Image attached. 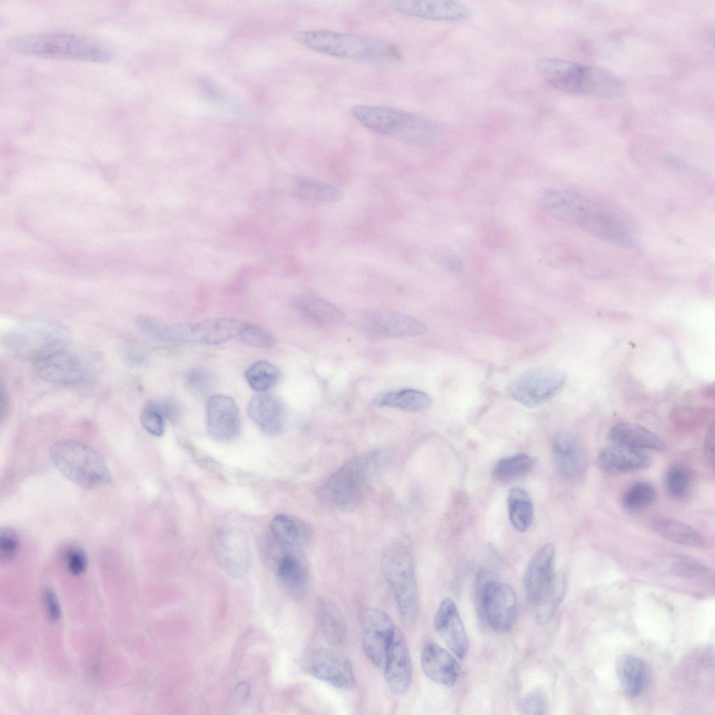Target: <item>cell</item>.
Segmentation results:
<instances>
[{
  "instance_id": "6da1fadb",
  "label": "cell",
  "mask_w": 715,
  "mask_h": 715,
  "mask_svg": "<svg viewBox=\"0 0 715 715\" xmlns=\"http://www.w3.org/2000/svg\"><path fill=\"white\" fill-rule=\"evenodd\" d=\"M536 198L537 204L549 216L596 238L621 242L631 236L629 226L617 212L581 194L543 189L538 191Z\"/></svg>"
},
{
  "instance_id": "7a4b0ae2",
  "label": "cell",
  "mask_w": 715,
  "mask_h": 715,
  "mask_svg": "<svg viewBox=\"0 0 715 715\" xmlns=\"http://www.w3.org/2000/svg\"><path fill=\"white\" fill-rule=\"evenodd\" d=\"M536 68L554 88L566 93L610 98L624 90V82L610 71L557 58L543 57Z\"/></svg>"
},
{
  "instance_id": "3957f363",
  "label": "cell",
  "mask_w": 715,
  "mask_h": 715,
  "mask_svg": "<svg viewBox=\"0 0 715 715\" xmlns=\"http://www.w3.org/2000/svg\"><path fill=\"white\" fill-rule=\"evenodd\" d=\"M294 38L307 48L334 57L376 62L401 59V54L394 45L360 34L324 29H304L297 31Z\"/></svg>"
},
{
  "instance_id": "277c9868",
  "label": "cell",
  "mask_w": 715,
  "mask_h": 715,
  "mask_svg": "<svg viewBox=\"0 0 715 715\" xmlns=\"http://www.w3.org/2000/svg\"><path fill=\"white\" fill-rule=\"evenodd\" d=\"M8 45L26 54L103 62L110 60L112 52L105 44L86 36L67 32H43L16 36Z\"/></svg>"
},
{
  "instance_id": "5b68a950",
  "label": "cell",
  "mask_w": 715,
  "mask_h": 715,
  "mask_svg": "<svg viewBox=\"0 0 715 715\" xmlns=\"http://www.w3.org/2000/svg\"><path fill=\"white\" fill-rule=\"evenodd\" d=\"M351 115L374 132L412 144L431 142L439 133L434 121L397 108L361 104L351 109Z\"/></svg>"
},
{
  "instance_id": "8992f818",
  "label": "cell",
  "mask_w": 715,
  "mask_h": 715,
  "mask_svg": "<svg viewBox=\"0 0 715 715\" xmlns=\"http://www.w3.org/2000/svg\"><path fill=\"white\" fill-rule=\"evenodd\" d=\"M50 459L68 480L84 488L111 482L108 467L102 456L89 445L75 441H62L50 448Z\"/></svg>"
},
{
  "instance_id": "52a82bcc",
  "label": "cell",
  "mask_w": 715,
  "mask_h": 715,
  "mask_svg": "<svg viewBox=\"0 0 715 715\" xmlns=\"http://www.w3.org/2000/svg\"><path fill=\"white\" fill-rule=\"evenodd\" d=\"M381 566L395 595L400 619L405 624H411L418 614V598L409 551L400 542L388 545L382 552Z\"/></svg>"
},
{
  "instance_id": "ba28073f",
  "label": "cell",
  "mask_w": 715,
  "mask_h": 715,
  "mask_svg": "<svg viewBox=\"0 0 715 715\" xmlns=\"http://www.w3.org/2000/svg\"><path fill=\"white\" fill-rule=\"evenodd\" d=\"M372 473V457L362 456L352 459L327 480L324 488L327 500L337 509L351 511L361 502Z\"/></svg>"
},
{
  "instance_id": "9c48e42d",
  "label": "cell",
  "mask_w": 715,
  "mask_h": 715,
  "mask_svg": "<svg viewBox=\"0 0 715 715\" xmlns=\"http://www.w3.org/2000/svg\"><path fill=\"white\" fill-rule=\"evenodd\" d=\"M478 584L477 604L480 617L494 631L506 632L514 626L517 615V597L507 584L485 580Z\"/></svg>"
},
{
  "instance_id": "30bf717a",
  "label": "cell",
  "mask_w": 715,
  "mask_h": 715,
  "mask_svg": "<svg viewBox=\"0 0 715 715\" xmlns=\"http://www.w3.org/2000/svg\"><path fill=\"white\" fill-rule=\"evenodd\" d=\"M566 375L547 367L527 370L514 378L508 385L510 396L520 404L533 408L555 396L563 387Z\"/></svg>"
},
{
  "instance_id": "8fae6325",
  "label": "cell",
  "mask_w": 715,
  "mask_h": 715,
  "mask_svg": "<svg viewBox=\"0 0 715 715\" xmlns=\"http://www.w3.org/2000/svg\"><path fill=\"white\" fill-rule=\"evenodd\" d=\"M244 323L235 318H213L192 323L165 325L163 340L219 344L238 338Z\"/></svg>"
},
{
  "instance_id": "7c38bea8",
  "label": "cell",
  "mask_w": 715,
  "mask_h": 715,
  "mask_svg": "<svg viewBox=\"0 0 715 715\" xmlns=\"http://www.w3.org/2000/svg\"><path fill=\"white\" fill-rule=\"evenodd\" d=\"M33 369L36 375L42 380L66 386L80 385L88 375L81 360L60 347L35 359Z\"/></svg>"
},
{
  "instance_id": "4fadbf2b",
  "label": "cell",
  "mask_w": 715,
  "mask_h": 715,
  "mask_svg": "<svg viewBox=\"0 0 715 715\" xmlns=\"http://www.w3.org/2000/svg\"><path fill=\"white\" fill-rule=\"evenodd\" d=\"M360 621L365 654L374 665L383 668L395 626L385 612L374 607L363 609Z\"/></svg>"
},
{
  "instance_id": "5bb4252c",
  "label": "cell",
  "mask_w": 715,
  "mask_h": 715,
  "mask_svg": "<svg viewBox=\"0 0 715 715\" xmlns=\"http://www.w3.org/2000/svg\"><path fill=\"white\" fill-rule=\"evenodd\" d=\"M304 665L309 674L334 688L349 690L355 686L352 664L346 656L337 651L316 650L308 657Z\"/></svg>"
},
{
  "instance_id": "9a60e30c",
  "label": "cell",
  "mask_w": 715,
  "mask_h": 715,
  "mask_svg": "<svg viewBox=\"0 0 715 715\" xmlns=\"http://www.w3.org/2000/svg\"><path fill=\"white\" fill-rule=\"evenodd\" d=\"M361 325L365 332L377 337L403 338L425 333L427 326L421 320L401 313L374 311L364 314Z\"/></svg>"
},
{
  "instance_id": "2e32d148",
  "label": "cell",
  "mask_w": 715,
  "mask_h": 715,
  "mask_svg": "<svg viewBox=\"0 0 715 715\" xmlns=\"http://www.w3.org/2000/svg\"><path fill=\"white\" fill-rule=\"evenodd\" d=\"M206 426L209 435L215 441L228 442L235 439L241 429L238 407L228 396H210L206 405Z\"/></svg>"
},
{
  "instance_id": "e0dca14e",
  "label": "cell",
  "mask_w": 715,
  "mask_h": 715,
  "mask_svg": "<svg viewBox=\"0 0 715 715\" xmlns=\"http://www.w3.org/2000/svg\"><path fill=\"white\" fill-rule=\"evenodd\" d=\"M383 668L390 691L397 695L404 694L411 681V661L405 637L397 627L388 646Z\"/></svg>"
},
{
  "instance_id": "ac0fdd59",
  "label": "cell",
  "mask_w": 715,
  "mask_h": 715,
  "mask_svg": "<svg viewBox=\"0 0 715 715\" xmlns=\"http://www.w3.org/2000/svg\"><path fill=\"white\" fill-rule=\"evenodd\" d=\"M216 557L221 568L230 576L244 575L250 564V551L244 533L226 528L219 533L216 542Z\"/></svg>"
},
{
  "instance_id": "d6986e66",
  "label": "cell",
  "mask_w": 715,
  "mask_h": 715,
  "mask_svg": "<svg viewBox=\"0 0 715 715\" xmlns=\"http://www.w3.org/2000/svg\"><path fill=\"white\" fill-rule=\"evenodd\" d=\"M552 451L561 477L576 480L584 473L588 462L586 448L574 434L567 432L558 433L553 439Z\"/></svg>"
},
{
  "instance_id": "ffe728a7",
  "label": "cell",
  "mask_w": 715,
  "mask_h": 715,
  "mask_svg": "<svg viewBox=\"0 0 715 715\" xmlns=\"http://www.w3.org/2000/svg\"><path fill=\"white\" fill-rule=\"evenodd\" d=\"M61 330L52 324L37 323L20 329L9 340L15 353L32 356L34 360L49 351L59 348Z\"/></svg>"
},
{
  "instance_id": "44dd1931",
  "label": "cell",
  "mask_w": 715,
  "mask_h": 715,
  "mask_svg": "<svg viewBox=\"0 0 715 715\" xmlns=\"http://www.w3.org/2000/svg\"><path fill=\"white\" fill-rule=\"evenodd\" d=\"M434 624L451 651L458 658L464 659L469 650V640L457 605L451 598L441 602Z\"/></svg>"
},
{
  "instance_id": "7402d4cb",
  "label": "cell",
  "mask_w": 715,
  "mask_h": 715,
  "mask_svg": "<svg viewBox=\"0 0 715 715\" xmlns=\"http://www.w3.org/2000/svg\"><path fill=\"white\" fill-rule=\"evenodd\" d=\"M555 549L548 543L541 547L528 563L523 579L525 594L529 603L552 584L554 573Z\"/></svg>"
},
{
  "instance_id": "603a6c76",
  "label": "cell",
  "mask_w": 715,
  "mask_h": 715,
  "mask_svg": "<svg viewBox=\"0 0 715 715\" xmlns=\"http://www.w3.org/2000/svg\"><path fill=\"white\" fill-rule=\"evenodd\" d=\"M393 8L406 15L435 20H465L470 17L469 8L460 2L449 0L396 1Z\"/></svg>"
},
{
  "instance_id": "cb8c5ba5",
  "label": "cell",
  "mask_w": 715,
  "mask_h": 715,
  "mask_svg": "<svg viewBox=\"0 0 715 715\" xmlns=\"http://www.w3.org/2000/svg\"><path fill=\"white\" fill-rule=\"evenodd\" d=\"M247 413L251 421L266 434H278L283 427L284 406L274 395L265 392L252 397L247 405Z\"/></svg>"
},
{
  "instance_id": "d4e9b609",
  "label": "cell",
  "mask_w": 715,
  "mask_h": 715,
  "mask_svg": "<svg viewBox=\"0 0 715 715\" xmlns=\"http://www.w3.org/2000/svg\"><path fill=\"white\" fill-rule=\"evenodd\" d=\"M420 659L422 670L431 680L448 687L456 683L460 668L447 650L436 643H427L422 648Z\"/></svg>"
},
{
  "instance_id": "484cf974",
  "label": "cell",
  "mask_w": 715,
  "mask_h": 715,
  "mask_svg": "<svg viewBox=\"0 0 715 715\" xmlns=\"http://www.w3.org/2000/svg\"><path fill=\"white\" fill-rule=\"evenodd\" d=\"M596 464L603 471L628 473L647 469L651 459L642 450L614 443L599 452Z\"/></svg>"
},
{
  "instance_id": "4316f807",
  "label": "cell",
  "mask_w": 715,
  "mask_h": 715,
  "mask_svg": "<svg viewBox=\"0 0 715 715\" xmlns=\"http://www.w3.org/2000/svg\"><path fill=\"white\" fill-rule=\"evenodd\" d=\"M277 575L282 586L295 599L302 598L307 588V569L297 555L286 552L277 563Z\"/></svg>"
},
{
  "instance_id": "83f0119b",
  "label": "cell",
  "mask_w": 715,
  "mask_h": 715,
  "mask_svg": "<svg viewBox=\"0 0 715 715\" xmlns=\"http://www.w3.org/2000/svg\"><path fill=\"white\" fill-rule=\"evenodd\" d=\"M609 438L616 444L635 449L663 450L665 443L656 434L647 428L631 422H619L610 430Z\"/></svg>"
},
{
  "instance_id": "f1b7e54d",
  "label": "cell",
  "mask_w": 715,
  "mask_h": 715,
  "mask_svg": "<svg viewBox=\"0 0 715 715\" xmlns=\"http://www.w3.org/2000/svg\"><path fill=\"white\" fill-rule=\"evenodd\" d=\"M316 617L320 630L328 642L334 646L346 644L348 637L346 624L334 603L325 598L318 599Z\"/></svg>"
},
{
  "instance_id": "f546056e",
  "label": "cell",
  "mask_w": 715,
  "mask_h": 715,
  "mask_svg": "<svg viewBox=\"0 0 715 715\" xmlns=\"http://www.w3.org/2000/svg\"><path fill=\"white\" fill-rule=\"evenodd\" d=\"M652 526L661 537L679 545L698 548L707 544L705 536L693 527L671 517H657Z\"/></svg>"
},
{
  "instance_id": "4dcf8cb0",
  "label": "cell",
  "mask_w": 715,
  "mask_h": 715,
  "mask_svg": "<svg viewBox=\"0 0 715 715\" xmlns=\"http://www.w3.org/2000/svg\"><path fill=\"white\" fill-rule=\"evenodd\" d=\"M270 529L276 541L288 548L304 545L311 538V530L301 520L287 515H277L270 522Z\"/></svg>"
},
{
  "instance_id": "1f68e13d",
  "label": "cell",
  "mask_w": 715,
  "mask_h": 715,
  "mask_svg": "<svg viewBox=\"0 0 715 715\" xmlns=\"http://www.w3.org/2000/svg\"><path fill=\"white\" fill-rule=\"evenodd\" d=\"M616 672L623 692L628 696H637L643 691L647 681V668L639 658L623 654L616 661Z\"/></svg>"
},
{
  "instance_id": "d6a6232c",
  "label": "cell",
  "mask_w": 715,
  "mask_h": 715,
  "mask_svg": "<svg viewBox=\"0 0 715 715\" xmlns=\"http://www.w3.org/2000/svg\"><path fill=\"white\" fill-rule=\"evenodd\" d=\"M566 591V580L561 574H556L550 587L530 603L533 620L539 624L548 621L556 612Z\"/></svg>"
},
{
  "instance_id": "836d02e7",
  "label": "cell",
  "mask_w": 715,
  "mask_h": 715,
  "mask_svg": "<svg viewBox=\"0 0 715 715\" xmlns=\"http://www.w3.org/2000/svg\"><path fill=\"white\" fill-rule=\"evenodd\" d=\"M300 313L308 320L320 324H336L344 319L337 307L313 293L302 295L297 300Z\"/></svg>"
},
{
  "instance_id": "e575fe53",
  "label": "cell",
  "mask_w": 715,
  "mask_h": 715,
  "mask_svg": "<svg viewBox=\"0 0 715 715\" xmlns=\"http://www.w3.org/2000/svg\"><path fill=\"white\" fill-rule=\"evenodd\" d=\"M375 403L380 407H391L417 412L428 408L432 401L427 393L407 388L383 393L376 398Z\"/></svg>"
},
{
  "instance_id": "d590c367",
  "label": "cell",
  "mask_w": 715,
  "mask_h": 715,
  "mask_svg": "<svg viewBox=\"0 0 715 715\" xmlns=\"http://www.w3.org/2000/svg\"><path fill=\"white\" fill-rule=\"evenodd\" d=\"M507 503L510 521L520 532L530 527L533 513V503L529 494L523 489L513 487L508 494Z\"/></svg>"
},
{
  "instance_id": "8d00e7d4",
  "label": "cell",
  "mask_w": 715,
  "mask_h": 715,
  "mask_svg": "<svg viewBox=\"0 0 715 715\" xmlns=\"http://www.w3.org/2000/svg\"><path fill=\"white\" fill-rule=\"evenodd\" d=\"M531 456L518 452L500 459L492 470V478L496 482H508L526 475L533 466Z\"/></svg>"
},
{
  "instance_id": "74e56055",
  "label": "cell",
  "mask_w": 715,
  "mask_h": 715,
  "mask_svg": "<svg viewBox=\"0 0 715 715\" xmlns=\"http://www.w3.org/2000/svg\"><path fill=\"white\" fill-rule=\"evenodd\" d=\"M296 193L301 198L323 202H336L343 198L342 191L337 186L311 177L297 181Z\"/></svg>"
},
{
  "instance_id": "f35d334b",
  "label": "cell",
  "mask_w": 715,
  "mask_h": 715,
  "mask_svg": "<svg viewBox=\"0 0 715 715\" xmlns=\"http://www.w3.org/2000/svg\"><path fill=\"white\" fill-rule=\"evenodd\" d=\"M280 376L279 369L265 360L256 362L244 374L249 385L258 393L265 392L274 387L279 381Z\"/></svg>"
},
{
  "instance_id": "ab89813d",
  "label": "cell",
  "mask_w": 715,
  "mask_h": 715,
  "mask_svg": "<svg viewBox=\"0 0 715 715\" xmlns=\"http://www.w3.org/2000/svg\"><path fill=\"white\" fill-rule=\"evenodd\" d=\"M692 483V473L686 466L675 464L665 472V489L670 496L675 499L685 498L690 492Z\"/></svg>"
},
{
  "instance_id": "60d3db41",
  "label": "cell",
  "mask_w": 715,
  "mask_h": 715,
  "mask_svg": "<svg viewBox=\"0 0 715 715\" xmlns=\"http://www.w3.org/2000/svg\"><path fill=\"white\" fill-rule=\"evenodd\" d=\"M654 486L647 481H637L624 493L621 502L628 510H640L651 505L656 499Z\"/></svg>"
},
{
  "instance_id": "b9f144b4",
  "label": "cell",
  "mask_w": 715,
  "mask_h": 715,
  "mask_svg": "<svg viewBox=\"0 0 715 715\" xmlns=\"http://www.w3.org/2000/svg\"><path fill=\"white\" fill-rule=\"evenodd\" d=\"M431 256L434 263L445 272L457 274L464 270V263L460 256L446 245L436 246Z\"/></svg>"
},
{
  "instance_id": "7bdbcfd3",
  "label": "cell",
  "mask_w": 715,
  "mask_h": 715,
  "mask_svg": "<svg viewBox=\"0 0 715 715\" xmlns=\"http://www.w3.org/2000/svg\"><path fill=\"white\" fill-rule=\"evenodd\" d=\"M185 381L188 389L198 397L209 395L214 388L213 376L205 369L196 368L190 370Z\"/></svg>"
},
{
  "instance_id": "ee69618b",
  "label": "cell",
  "mask_w": 715,
  "mask_h": 715,
  "mask_svg": "<svg viewBox=\"0 0 715 715\" xmlns=\"http://www.w3.org/2000/svg\"><path fill=\"white\" fill-rule=\"evenodd\" d=\"M238 338L248 345L257 348L271 347L274 344L272 335L265 328L245 322Z\"/></svg>"
},
{
  "instance_id": "f6af8a7d",
  "label": "cell",
  "mask_w": 715,
  "mask_h": 715,
  "mask_svg": "<svg viewBox=\"0 0 715 715\" xmlns=\"http://www.w3.org/2000/svg\"><path fill=\"white\" fill-rule=\"evenodd\" d=\"M165 415L156 402L149 403L140 415L142 427L149 434L161 436L164 433Z\"/></svg>"
},
{
  "instance_id": "bcb514c9",
  "label": "cell",
  "mask_w": 715,
  "mask_h": 715,
  "mask_svg": "<svg viewBox=\"0 0 715 715\" xmlns=\"http://www.w3.org/2000/svg\"><path fill=\"white\" fill-rule=\"evenodd\" d=\"M709 568L699 561L685 556L677 557L673 562L671 571L680 577H695L708 572Z\"/></svg>"
},
{
  "instance_id": "7dc6e473",
  "label": "cell",
  "mask_w": 715,
  "mask_h": 715,
  "mask_svg": "<svg viewBox=\"0 0 715 715\" xmlns=\"http://www.w3.org/2000/svg\"><path fill=\"white\" fill-rule=\"evenodd\" d=\"M547 708V696L544 691L539 688L529 693L522 702V710L525 714H543Z\"/></svg>"
},
{
  "instance_id": "c3c4849f",
  "label": "cell",
  "mask_w": 715,
  "mask_h": 715,
  "mask_svg": "<svg viewBox=\"0 0 715 715\" xmlns=\"http://www.w3.org/2000/svg\"><path fill=\"white\" fill-rule=\"evenodd\" d=\"M20 550V541L10 528H1L0 531V554L6 560L14 559Z\"/></svg>"
},
{
  "instance_id": "681fc988",
  "label": "cell",
  "mask_w": 715,
  "mask_h": 715,
  "mask_svg": "<svg viewBox=\"0 0 715 715\" xmlns=\"http://www.w3.org/2000/svg\"><path fill=\"white\" fill-rule=\"evenodd\" d=\"M64 560L68 570L74 575L84 573L87 568V560L84 552L78 548L69 549L64 555Z\"/></svg>"
},
{
  "instance_id": "f907efd6",
  "label": "cell",
  "mask_w": 715,
  "mask_h": 715,
  "mask_svg": "<svg viewBox=\"0 0 715 715\" xmlns=\"http://www.w3.org/2000/svg\"><path fill=\"white\" fill-rule=\"evenodd\" d=\"M43 598L49 619L52 621H58L61 617V609L54 592L51 589H46Z\"/></svg>"
},
{
  "instance_id": "816d5d0a",
  "label": "cell",
  "mask_w": 715,
  "mask_h": 715,
  "mask_svg": "<svg viewBox=\"0 0 715 715\" xmlns=\"http://www.w3.org/2000/svg\"><path fill=\"white\" fill-rule=\"evenodd\" d=\"M705 452L709 459L713 462L714 452V422L709 426L705 440Z\"/></svg>"
},
{
  "instance_id": "f5cc1de1",
  "label": "cell",
  "mask_w": 715,
  "mask_h": 715,
  "mask_svg": "<svg viewBox=\"0 0 715 715\" xmlns=\"http://www.w3.org/2000/svg\"><path fill=\"white\" fill-rule=\"evenodd\" d=\"M250 692L249 684L246 681H242L239 683L235 688L233 691L234 699L237 702H242L246 700Z\"/></svg>"
}]
</instances>
